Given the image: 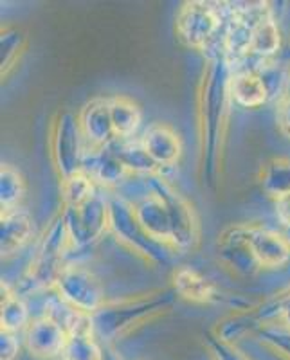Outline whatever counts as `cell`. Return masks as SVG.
Masks as SVG:
<instances>
[{
	"instance_id": "cell-27",
	"label": "cell",
	"mask_w": 290,
	"mask_h": 360,
	"mask_svg": "<svg viewBox=\"0 0 290 360\" xmlns=\"http://www.w3.org/2000/svg\"><path fill=\"white\" fill-rule=\"evenodd\" d=\"M60 188H62V207H74V205L83 204L98 189H101L94 184V180L90 179L85 172H80L70 179L62 180Z\"/></svg>"
},
{
	"instance_id": "cell-24",
	"label": "cell",
	"mask_w": 290,
	"mask_h": 360,
	"mask_svg": "<svg viewBox=\"0 0 290 360\" xmlns=\"http://www.w3.org/2000/svg\"><path fill=\"white\" fill-rule=\"evenodd\" d=\"M25 197V179L13 164H2L0 168V207L2 213L22 207Z\"/></svg>"
},
{
	"instance_id": "cell-11",
	"label": "cell",
	"mask_w": 290,
	"mask_h": 360,
	"mask_svg": "<svg viewBox=\"0 0 290 360\" xmlns=\"http://www.w3.org/2000/svg\"><path fill=\"white\" fill-rule=\"evenodd\" d=\"M78 124L87 150H105L115 141L108 98H94L78 110Z\"/></svg>"
},
{
	"instance_id": "cell-13",
	"label": "cell",
	"mask_w": 290,
	"mask_h": 360,
	"mask_svg": "<svg viewBox=\"0 0 290 360\" xmlns=\"http://www.w3.org/2000/svg\"><path fill=\"white\" fill-rule=\"evenodd\" d=\"M172 290L193 304H215L225 297L220 288L191 265H179L172 272Z\"/></svg>"
},
{
	"instance_id": "cell-6",
	"label": "cell",
	"mask_w": 290,
	"mask_h": 360,
	"mask_svg": "<svg viewBox=\"0 0 290 360\" xmlns=\"http://www.w3.org/2000/svg\"><path fill=\"white\" fill-rule=\"evenodd\" d=\"M49 159L60 182L83 172L85 141L78 124V115L70 110H60L49 124Z\"/></svg>"
},
{
	"instance_id": "cell-4",
	"label": "cell",
	"mask_w": 290,
	"mask_h": 360,
	"mask_svg": "<svg viewBox=\"0 0 290 360\" xmlns=\"http://www.w3.org/2000/svg\"><path fill=\"white\" fill-rule=\"evenodd\" d=\"M72 249L62 211L51 218L34 247L33 258L24 276L27 290H53L58 276L67 265V254Z\"/></svg>"
},
{
	"instance_id": "cell-12",
	"label": "cell",
	"mask_w": 290,
	"mask_h": 360,
	"mask_svg": "<svg viewBox=\"0 0 290 360\" xmlns=\"http://www.w3.org/2000/svg\"><path fill=\"white\" fill-rule=\"evenodd\" d=\"M144 152L148 153L160 172L172 169L182 157V139L180 134L168 123H151L139 137Z\"/></svg>"
},
{
	"instance_id": "cell-1",
	"label": "cell",
	"mask_w": 290,
	"mask_h": 360,
	"mask_svg": "<svg viewBox=\"0 0 290 360\" xmlns=\"http://www.w3.org/2000/svg\"><path fill=\"white\" fill-rule=\"evenodd\" d=\"M233 67L225 56L208 60L198 79L195 96L196 143H198V180L204 188L218 191L224 176Z\"/></svg>"
},
{
	"instance_id": "cell-15",
	"label": "cell",
	"mask_w": 290,
	"mask_h": 360,
	"mask_svg": "<svg viewBox=\"0 0 290 360\" xmlns=\"http://www.w3.org/2000/svg\"><path fill=\"white\" fill-rule=\"evenodd\" d=\"M83 172L94 180V184L98 188L105 189V191H108V189L118 191L127 182L128 176L132 175L111 148H105V150H85Z\"/></svg>"
},
{
	"instance_id": "cell-30",
	"label": "cell",
	"mask_w": 290,
	"mask_h": 360,
	"mask_svg": "<svg viewBox=\"0 0 290 360\" xmlns=\"http://www.w3.org/2000/svg\"><path fill=\"white\" fill-rule=\"evenodd\" d=\"M20 355V339L17 333L0 332V360H17Z\"/></svg>"
},
{
	"instance_id": "cell-25",
	"label": "cell",
	"mask_w": 290,
	"mask_h": 360,
	"mask_svg": "<svg viewBox=\"0 0 290 360\" xmlns=\"http://www.w3.org/2000/svg\"><path fill=\"white\" fill-rule=\"evenodd\" d=\"M282 53V31L276 17H269L256 25L253 33V47L251 56L260 60H270Z\"/></svg>"
},
{
	"instance_id": "cell-29",
	"label": "cell",
	"mask_w": 290,
	"mask_h": 360,
	"mask_svg": "<svg viewBox=\"0 0 290 360\" xmlns=\"http://www.w3.org/2000/svg\"><path fill=\"white\" fill-rule=\"evenodd\" d=\"M206 349L213 360H253L249 355L241 352L237 344H229L218 339L213 332H208L204 337Z\"/></svg>"
},
{
	"instance_id": "cell-3",
	"label": "cell",
	"mask_w": 290,
	"mask_h": 360,
	"mask_svg": "<svg viewBox=\"0 0 290 360\" xmlns=\"http://www.w3.org/2000/svg\"><path fill=\"white\" fill-rule=\"evenodd\" d=\"M231 17L229 2L188 0L180 6L175 17V34L184 47L191 51H213V58L224 56L222 34Z\"/></svg>"
},
{
	"instance_id": "cell-35",
	"label": "cell",
	"mask_w": 290,
	"mask_h": 360,
	"mask_svg": "<svg viewBox=\"0 0 290 360\" xmlns=\"http://www.w3.org/2000/svg\"><path fill=\"white\" fill-rule=\"evenodd\" d=\"M286 290H289V292H290V287H289V288H286Z\"/></svg>"
},
{
	"instance_id": "cell-28",
	"label": "cell",
	"mask_w": 290,
	"mask_h": 360,
	"mask_svg": "<svg viewBox=\"0 0 290 360\" xmlns=\"http://www.w3.org/2000/svg\"><path fill=\"white\" fill-rule=\"evenodd\" d=\"M254 335L279 359L290 360V328L279 323L260 324Z\"/></svg>"
},
{
	"instance_id": "cell-18",
	"label": "cell",
	"mask_w": 290,
	"mask_h": 360,
	"mask_svg": "<svg viewBox=\"0 0 290 360\" xmlns=\"http://www.w3.org/2000/svg\"><path fill=\"white\" fill-rule=\"evenodd\" d=\"M231 99L233 105L241 108H260L270 101L263 79L251 70H233Z\"/></svg>"
},
{
	"instance_id": "cell-26",
	"label": "cell",
	"mask_w": 290,
	"mask_h": 360,
	"mask_svg": "<svg viewBox=\"0 0 290 360\" xmlns=\"http://www.w3.org/2000/svg\"><path fill=\"white\" fill-rule=\"evenodd\" d=\"M63 360H103L105 346L94 337V333H76L70 335L63 349Z\"/></svg>"
},
{
	"instance_id": "cell-31",
	"label": "cell",
	"mask_w": 290,
	"mask_h": 360,
	"mask_svg": "<svg viewBox=\"0 0 290 360\" xmlns=\"http://www.w3.org/2000/svg\"><path fill=\"white\" fill-rule=\"evenodd\" d=\"M276 127L290 141V94L276 103Z\"/></svg>"
},
{
	"instance_id": "cell-2",
	"label": "cell",
	"mask_w": 290,
	"mask_h": 360,
	"mask_svg": "<svg viewBox=\"0 0 290 360\" xmlns=\"http://www.w3.org/2000/svg\"><path fill=\"white\" fill-rule=\"evenodd\" d=\"M175 292L170 288H151L141 294L106 299V303L92 314L94 337L101 344L112 346L115 340L128 337L144 324L159 319L175 304Z\"/></svg>"
},
{
	"instance_id": "cell-9",
	"label": "cell",
	"mask_w": 290,
	"mask_h": 360,
	"mask_svg": "<svg viewBox=\"0 0 290 360\" xmlns=\"http://www.w3.org/2000/svg\"><path fill=\"white\" fill-rule=\"evenodd\" d=\"M217 256L222 266L237 278H254L263 272L251 249L247 224H231L222 231L217 240Z\"/></svg>"
},
{
	"instance_id": "cell-22",
	"label": "cell",
	"mask_w": 290,
	"mask_h": 360,
	"mask_svg": "<svg viewBox=\"0 0 290 360\" xmlns=\"http://www.w3.org/2000/svg\"><path fill=\"white\" fill-rule=\"evenodd\" d=\"M260 184L269 198L290 195V157H274L262 168Z\"/></svg>"
},
{
	"instance_id": "cell-23",
	"label": "cell",
	"mask_w": 290,
	"mask_h": 360,
	"mask_svg": "<svg viewBox=\"0 0 290 360\" xmlns=\"http://www.w3.org/2000/svg\"><path fill=\"white\" fill-rule=\"evenodd\" d=\"M27 49V34L20 27H6L0 34V74L8 79Z\"/></svg>"
},
{
	"instance_id": "cell-16",
	"label": "cell",
	"mask_w": 290,
	"mask_h": 360,
	"mask_svg": "<svg viewBox=\"0 0 290 360\" xmlns=\"http://www.w3.org/2000/svg\"><path fill=\"white\" fill-rule=\"evenodd\" d=\"M34 238V220L24 207L13 209L0 217V250L2 258L20 252Z\"/></svg>"
},
{
	"instance_id": "cell-34",
	"label": "cell",
	"mask_w": 290,
	"mask_h": 360,
	"mask_svg": "<svg viewBox=\"0 0 290 360\" xmlns=\"http://www.w3.org/2000/svg\"><path fill=\"white\" fill-rule=\"evenodd\" d=\"M58 360H63V359H62V356H60V359H58Z\"/></svg>"
},
{
	"instance_id": "cell-17",
	"label": "cell",
	"mask_w": 290,
	"mask_h": 360,
	"mask_svg": "<svg viewBox=\"0 0 290 360\" xmlns=\"http://www.w3.org/2000/svg\"><path fill=\"white\" fill-rule=\"evenodd\" d=\"M2 299H0V332L24 333L33 321L29 304L22 294H18L9 283L2 281Z\"/></svg>"
},
{
	"instance_id": "cell-19",
	"label": "cell",
	"mask_w": 290,
	"mask_h": 360,
	"mask_svg": "<svg viewBox=\"0 0 290 360\" xmlns=\"http://www.w3.org/2000/svg\"><path fill=\"white\" fill-rule=\"evenodd\" d=\"M112 124H114L115 139H134L143 123V112L132 98L115 94L108 98Z\"/></svg>"
},
{
	"instance_id": "cell-5",
	"label": "cell",
	"mask_w": 290,
	"mask_h": 360,
	"mask_svg": "<svg viewBox=\"0 0 290 360\" xmlns=\"http://www.w3.org/2000/svg\"><path fill=\"white\" fill-rule=\"evenodd\" d=\"M108 231L114 234L118 243H121L125 249L130 250L132 254H135L137 258L143 259L144 263H150V265H170L173 262V256L177 254L164 243L156 242L143 229V225L135 217L130 202H127L115 193L111 195V224H108Z\"/></svg>"
},
{
	"instance_id": "cell-21",
	"label": "cell",
	"mask_w": 290,
	"mask_h": 360,
	"mask_svg": "<svg viewBox=\"0 0 290 360\" xmlns=\"http://www.w3.org/2000/svg\"><path fill=\"white\" fill-rule=\"evenodd\" d=\"M256 307L244 311L233 310V314H229L227 317L218 321L217 326L213 328V333H215L220 340L229 344H237L238 340L244 339L247 333H256L258 326H260Z\"/></svg>"
},
{
	"instance_id": "cell-7",
	"label": "cell",
	"mask_w": 290,
	"mask_h": 360,
	"mask_svg": "<svg viewBox=\"0 0 290 360\" xmlns=\"http://www.w3.org/2000/svg\"><path fill=\"white\" fill-rule=\"evenodd\" d=\"M69 231L72 249H83L99 242L103 234L108 231L111 224V195L105 189L98 191L74 207L60 209Z\"/></svg>"
},
{
	"instance_id": "cell-20",
	"label": "cell",
	"mask_w": 290,
	"mask_h": 360,
	"mask_svg": "<svg viewBox=\"0 0 290 360\" xmlns=\"http://www.w3.org/2000/svg\"><path fill=\"white\" fill-rule=\"evenodd\" d=\"M119 160L125 164V168L132 173V175H153V173H163L156 166V162L148 157L144 152L141 139H115L114 143L108 146Z\"/></svg>"
},
{
	"instance_id": "cell-14",
	"label": "cell",
	"mask_w": 290,
	"mask_h": 360,
	"mask_svg": "<svg viewBox=\"0 0 290 360\" xmlns=\"http://www.w3.org/2000/svg\"><path fill=\"white\" fill-rule=\"evenodd\" d=\"M247 238L263 270L279 269L290 262V243L283 233L267 229L260 224H247Z\"/></svg>"
},
{
	"instance_id": "cell-32",
	"label": "cell",
	"mask_w": 290,
	"mask_h": 360,
	"mask_svg": "<svg viewBox=\"0 0 290 360\" xmlns=\"http://www.w3.org/2000/svg\"><path fill=\"white\" fill-rule=\"evenodd\" d=\"M274 211H276V218H278L279 224L289 229L290 227V195L285 197L274 198Z\"/></svg>"
},
{
	"instance_id": "cell-10",
	"label": "cell",
	"mask_w": 290,
	"mask_h": 360,
	"mask_svg": "<svg viewBox=\"0 0 290 360\" xmlns=\"http://www.w3.org/2000/svg\"><path fill=\"white\" fill-rule=\"evenodd\" d=\"M69 340V333L49 315L33 317L24 332V344L29 355L37 360H58Z\"/></svg>"
},
{
	"instance_id": "cell-8",
	"label": "cell",
	"mask_w": 290,
	"mask_h": 360,
	"mask_svg": "<svg viewBox=\"0 0 290 360\" xmlns=\"http://www.w3.org/2000/svg\"><path fill=\"white\" fill-rule=\"evenodd\" d=\"M53 292L69 307L89 315L96 314L106 303L105 290L98 276L76 263H67L63 266Z\"/></svg>"
},
{
	"instance_id": "cell-33",
	"label": "cell",
	"mask_w": 290,
	"mask_h": 360,
	"mask_svg": "<svg viewBox=\"0 0 290 360\" xmlns=\"http://www.w3.org/2000/svg\"><path fill=\"white\" fill-rule=\"evenodd\" d=\"M283 234H285V238H286V242H289V243H290V227H289V229H285V231H283Z\"/></svg>"
}]
</instances>
